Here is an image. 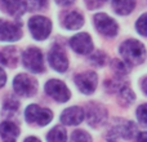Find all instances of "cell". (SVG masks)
<instances>
[{
  "label": "cell",
  "instance_id": "1",
  "mask_svg": "<svg viewBox=\"0 0 147 142\" xmlns=\"http://www.w3.org/2000/svg\"><path fill=\"white\" fill-rule=\"evenodd\" d=\"M120 54L130 65H140L146 58V49L142 43L134 39H128L120 45Z\"/></svg>",
  "mask_w": 147,
  "mask_h": 142
},
{
  "label": "cell",
  "instance_id": "2",
  "mask_svg": "<svg viewBox=\"0 0 147 142\" xmlns=\"http://www.w3.org/2000/svg\"><path fill=\"white\" fill-rule=\"evenodd\" d=\"M28 27L34 38L38 40H44L48 38L52 31V22L45 17L36 16L28 21Z\"/></svg>",
  "mask_w": 147,
  "mask_h": 142
},
{
  "label": "cell",
  "instance_id": "3",
  "mask_svg": "<svg viewBox=\"0 0 147 142\" xmlns=\"http://www.w3.org/2000/svg\"><path fill=\"white\" fill-rule=\"evenodd\" d=\"M26 120L28 123H36L39 125H47L53 118L51 110L41 109L38 105H30L25 111Z\"/></svg>",
  "mask_w": 147,
  "mask_h": 142
},
{
  "label": "cell",
  "instance_id": "4",
  "mask_svg": "<svg viewBox=\"0 0 147 142\" xmlns=\"http://www.w3.org/2000/svg\"><path fill=\"white\" fill-rule=\"evenodd\" d=\"M22 61L26 69H28L32 72H41L44 71V62L43 54L38 48H28L23 52Z\"/></svg>",
  "mask_w": 147,
  "mask_h": 142
},
{
  "label": "cell",
  "instance_id": "5",
  "mask_svg": "<svg viewBox=\"0 0 147 142\" xmlns=\"http://www.w3.org/2000/svg\"><path fill=\"white\" fill-rule=\"evenodd\" d=\"M13 88H14L16 93L20 96L30 97L35 94L36 92V81L25 74H20L18 76H16L14 81H13Z\"/></svg>",
  "mask_w": 147,
  "mask_h": 142
},
{
  "label": "cell",
  "instance_id": "6",
  "mask_svg": "<svg viewBox=\"0 0 147 142\" xmlns=\"http://www.w3.org/2000/svg\"><path fill=\"white\" fill-rule=\"evenodd\" d=\"M45 92L58 102H66L70 99V91L66 84L57 79H51L45 84Z\"/></svg>",
  "mask_w": 147,
  "mask_h": 142
},
{
  "label": "cell",
  "instance_id": "7",
  "mask_svg": "<svg viewBox=\"0 0 147 142\" xmlns=\"http://www.w3.org/2000/svg\"><path fill=\"white\" fill-rule=\"evenodd\" d=\"M97 74L93 71H86V72H81L79 75L75 76V84L78 85V88L80 89V92L85 94H90L96 91L97 88Z\"/></svg>",
  "mask_w": 147,
  "mask_h": 142
},
{
  "label": "cell",
  "instance_id": "8",
  "mask_svg": "<svg viewBox=\"0 0 147 142\" xmlns=\"http://www.w3.org/2000/svg\"><path fill=\"white\" fill-rule=\"evenodd\" d=\"M94 25L97 30L105 36H115L117 34V23L111 17L103 13L94 16Z\"/></svg>",
  "mask_w": 147,
  "mask_h": 142
},
{
  "label": "cell",
  "instance_id": "9",
  "mask_svg": "<svg viewBox=\"0 0 147 142\" xmlns=\"http://www.w3.org/2000/svg\"><path fill=\"white\" fill-rule=\"evenodd\" d=\"M107 119V110L102 105L90 103L86 107V120L92 127H99Z\"/></svg>",
  "mask_w": 147,
  "mask_h": 142
},
{
  "label": "cell",
  "instance_id": "10",
  "mask_svg": "<svg viewBox=\"0 0 147 142\" xmlns=\"http://www.w3.org/2000/svg\"><path fill=\"white\" fill-rule=\"evenodd\" d=\"M49 64L56 71L58 72H65L69 67V61H67V56L63 52V49H61V47H53L52 51L49 52Z\"/></svg>",
  "mask_w": 147,
  "mask_h": 142
},
{
  "label": "cell",
  "instance_id": "11",
  "mask_svg": "<svg viewBox=\"0 0 147 142\" xmlns=\"http://www.w3.org/2000/svg\"><path fill=\"white\" fill-rule=\"evenodd\" d=\"M21 35H22L21 25L0 20V40L16 41L21 38Z\"/></svg>",
  "mask_w": 147,
  "mask_h": 142
},
{
  "label": "cell",
  "instance_id": "12",
  "mask_svg": "<svg viewBox=\"0 0 147 142\" xmlns=\"http://www.w3.org/2000/svg\"><path fill=\"white\" fill-rule=\"evenodd\" d=\"M70 45L75 52L80 54H88L93 49V41H92L90 36L88 34H78V35L72 36L70 40Z\"/></svg>",
  "mask_w": 147,
  "mask_h": 142
},
{
  "label": "cell",
  "instance_id": "13",
  "mask_svg": "<svg viewBox=\"0 0 147 142\" xmlns=\"http://www.w3.org/2000/svg\"><path fill=\"white\" fill-rule=\"evenodd\" d=\"M0 7L8 14L20 17L27 9V3L25 0H0Z\"/></svg>",
  "mask_w": 147,
  "mask_h": 142
},
{
  "label": "cell",
  "instance_id": "14",
  "mask_svg": "<svg viewBox=\"0 0 147 142\" xmlns=\"http://www.w3.org/2000/svg\"><path fill=\"white\" fill-rule=\"evenodd\" d=\"M84 110L80 107H69L61 115V122L66 125H76L80 124L84 119Z\"/></svg>",
  "mask_w": 147,
  "mask_h": 142
},
{
  "label": "cell",
  "instance_id": "15",
  "mask_svg": "<svg viewBox=\"0 0 147 142\" xmlns=\"http://www.w3.org/2000/svg\"><path fill=\"white\" fill-rule=\"evenodd\" d=\"M0 136L4 142H16L20 136V128L13 122H3L0 124Z\"/></svg>",
  "mask_w": 147,
  "mask_h": 142
},
{
  "label": "cell",
  "instance_id": "16",
  "mask_svg": "<svg viewBox=\"0 0 147 142\" xmlns=\"http://www.w3.org/2000/svg\"><path fill=\"white\" fill-rule=\"evenodd\" d=\"M111 133L115 136H119V137L132 138L136 133V125L132 122H119Z\"/></svg>",
  "mask_w": 147,
  "mask_h": 142
},
{
  "label": "cell",
  "instance_id": "17",
  "mask_svg": "<svg viewBox=\"0 0 147 142\" xmlns=\"http://www.w3.org/2000/svg\"><path fill=\"white\" fill-rule=\"evenodd\" d=\"M84 18L79 12H71L63 18V26L69 30H78L83 26Z\"/></svg>",
  "mask_w": 147,
  "mask_h": 142
},
{
  "label": "cell",
  "instance_id": "18",
  "mask_svg": "<svg viewBox=\"0 0 147 142\" xmlns=\"http://www.w3.org/2000/svg\"><path fill=\"white\" fill-rule=\"evenodd\" d=\"M17 61H18V52L13 47L5 48L0 52V62L3 65H5V66L13 67V66H16Z\"/></svg>",
  "mask_w": 147,
  "mask_h": 142
},
{
  "label": "cell",
  "instance_id": "19",
  "mask_svg": "<svg viewBox=\"0 0 147 142\" xmlns=\"http://www.w3.org/2000/svg\"><path fill=\"white\" fill-rule=\"evenodd\" d=\"M112 5H114V9L117 14L127 16L134 9L136 0H114Z\"/></svg>",
  "mask_w": 147,
  "mask_h": 142
},
{
  "label": "cell",
  "instance_id": "20",
  "mask_svg": "<svg viewBox=\"0 0 147 142\" xmlns=\"http://www.w3.org/2000/svg\"><path fill=\"white\" fill-rule=\"evenodd\" d=\"M66 131L61 127H56L48 133V142H66Z\"/></svg>",
  "mask_w": 147,
  "mask_h": 142
},
{
  "label": "cell",
  "instance_id": "21",
  "mask_svg": "<svg viewBox=\"0 0 147 142\" xmlns=\"http://www.w3.org/2000/svg\"><path fill=\"white\" fill-rule=\"evenodd\" d=\"M120 99H121V102H124V105H130L134 102V93L130 88L124 87L120 89Z\"/></svg>",
  "mask_w": 147,
  "mask_h": 142
},
{
  "label": "cell",
  "instance_id": "22",
  "mask_svg": "<svg viewBox=\"0 0 147 142\" xmlns=\"http://www.w3.org/2000/svg\"><path fill=\"white\" fill-rule=\"evenodd\" d=\"M71 142H92V138L84 131H75L71 136Z\"/></svg>",
  "mask_w": 147,
  "mask_h": 142
},
{
  "label": "cell",
  "instance_id": "23",
  "mask_svg": "<svg viewBox=\"0 0 147 142\" xmlns=\"http://www.w3.org/2000/svg\"><path fill=\"white\" fill-rule=\"evenodd\" d=\"M137 31L143 36H147V13L141 16L137 21Z\"/></svg>",
  "mask_w": 147,
  "mask_h": 142
},
{
  "label": "cell",
  "instance_id": "24",
  "mask_svg": "<svg viewBox=\"0 0 147 142\" xmlns=\"http://www.w3.org/2000/svg\"><path fill=\"white\" fill-rule=\"evenodd\" d=\"M137 118L143 125H147V103L141 105L137 110Z\"/></svg>",
  "mask_w": 147,
  "mask_h": 142
},
{
  "label": "cell",
  "instance_id": "25",
  "mask_svg": "<svg viewBox=\"0 0 147 142\" xmlns=\"http://www.w3.org/2000/svg\"><path fill=\"white\" fill-rule=\"evenodd\" d=\"M18 106H20V103H18L14 98H9L7 102H5V105H4V114L17 111Z\"/></svg>",
  "mask_w": 147,
  "mask_h": 142
},
{
  "label": "cell",
  "instance_id": "26",
  "mask_svg": "<svg viewBox=\"0 0 147 142\" xmlns=\"http://www.w3.org/2000/svg\"><path fill=\"white\" fill-rule=\"evenodd\" d=\"M92 62H93L94 65H97V66H102V65L105 64V61H106V54L103 53V52H96V53L92 56Z\"/></svg>",
  "mask_w": 147,
  "mask_h": 142
},
{
  "label": "cell",
  "instance_id": "27",
  "mask_svg": "<svg viewBox=\"0 0 147 142\" xmlns=\"http://www.w3.org/2000/svg\"><path fill=\"white\" fill-rule=\"evenodd\" d=\"M27 5L30 7L31 10H39L47 7V0H28Z\"/></svg>",
  "mask_w": 147,
  "mask_h": 142
},
{
  "label": "cell",
  "instance_id": "28",
  "mask_svg": "<svg viewBox=\"0 0 147 142\" xmlns=\"http://www.w3.org/2000/svg\"><path fill=\"white\" fill-rule=\"evenodd\" d=\"M114 69L116 72H119V74H125V72H128V70H127V66L125 65H123L120 61H114Z\"/></svg>",
  "mask_w": 147,
  "mask_h": 142
},
{
  "label": "cell",
  "instance_id": "29",
  "mask_svg": "<svg viewBox=\"0 0 147 142\" xmlns=\"http://www.w3.org/2000/svg\"><path fill=\"white\" fill-rule=\"evenodd\" d=\"M74 1H75V0H56V3L58 5H61V7H69Z\"/></svg>",
  "mask_w": 147,
  "mask_h": 142
},
{
  "label": "cell",
  "instance_id": "30",
  "mask_svg": "<svg viewBox=\"0 0 147 142\" xmlns=\"http://www.w3.org/2000/svg\"><path fill=\"white\" fill-rule=\"evenodd\" d=\"M5 81H7V75H5L4 71L0 69V88H1V87L5 84Z\"/></svg>",
  "mask_w": 147,
  "mask_h": 142
},
{
  "label": "cell",
  "instance_id": "31",
  "mask_svg": "<svg viewBox=\"0 0 147 142\" xmlns=\"http://www.w3.org/2000/svg\"><path fill=\"white\" fill-rule=\"evenodd\" d=\"M137 142H147V132L140 133L137 137Z\"/></svg>",
  "mask_w": 147,
  "mask_h": 142
},
{
  "label": "cell",
  "instance_id": "32",
  "mask_svg": "<svg viewBox=\"0 0 147 142\" xmlns=\"http://www.w3.org/2000/svg\"><path fill=\"white\" fill-rule=\"evenodd\" d=\"M142 89H143V92L147 94V79H145V80L142 81Z\"/></svg>",
  "mask_w": 147,
  "mask_h": 142
},
{
  "label": "cell",
  "instance_id": "33",
  "mask_svg": "<svg viewBox=\"0 0 147 142\" xmlns=\"http://www.w3.org/2000/svg\"><path fill=\"white\" fill-rule=\"evenodd\" d=\"M25 142H40V141H39L38 138H35V137H28V138H26Z\"/></svg>",
  "mask_w": 147,
  "mask_h": 142
},
{
  "label": "cell",
  "instance_id": "34",
  "mask_svg": "<svg viewBox=\"0 0 147 142\" xmlns=\"http://www.w3.org/2000/svg\"><path fill=\"white\" fill-rule=\"evenodd\" d=\"M111 142H112V141H111Z\"/></svg>",
  "mask_w": 147,
  "mask_h": 142
}]
</instances>
